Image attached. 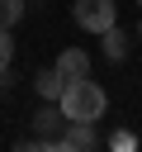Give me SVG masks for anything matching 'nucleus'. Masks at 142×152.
I'll list each match as a JSON object with an SVG mask.
<instances>
[{"mask_svg":"<svg viewBox=\"0 0 142 152\" xmlns=\"http://www.w3.org/2000/svg\"><path fill=\"white\" fill-rule=\"evenodd\" d=\"M57 109L66 114V124H95V119H104L109 95H104V86H99V81L80 76V81H66V90H62Z\"/></svg>","mask_w":142,"mask_h":152,"instance_id":"nucleus-1","label":"nucleus"},{"mask_svg":"<svg viewBox=\"0 0 142 152\" xmlns=\"http://www.w3.org/2000/svg\"><path fill=\"white\" fill-rule=\"evenodd\" d=\"M71 19L85 28V33H104L118 24V5L114 0H76L71 5Z\"/></svg>","mask_w":142,"mask_h":152,"instance_id":"nucleus-2","label":"nucleus"},{"mask_svg":"<svg viewBox=\"0 0 142 152\" xmlns=\"http://www.w3.org/2000/svg\"><path fill=\"white\" fill-rule=\"evenodd\" d=\"M28 124H33V138H38V142H52V138H62V128H66V114H62L52 100H43V109H38Z\"/></svg>","mask_w":142,"mask_h":152,"instance_id":"nucleus-3","label":"nucleus"},{"mask_svg":"<svg viewBox=\"0 0 142 152\" xmlns=\"http://www.w3.org/2000/svg\"><path fill=\"white\" fill-rule=\"evenodd\" d=\"M52 66L62 71V81H80V76H90V57H85L80 48H62Z\"/></svg>","mask_w":142,"mask_h":152,"instance_id":"nucleus-4","label":"nucleus"},{"mask_svg":"<svg viewBox=\"0 0 142 152\" xmlns=\"http://www.w3.org/2000/svg\"><path fill=\"white\" fill-rule=\"evenodd\" d=\"M33 90H38V100H62V90H66V81H62V71L57 66H43L38 76H33Z\"/></svg>","mask_w":142,"mask_h":152,"instance_id":"nucleus-5","label":"nucleus"},{"mask_svg":"<svg viewBox=\"0 0 142 152\" xmlns=\"http://www.w3.org/2000/svg\"><path fill=\"white\" fill-rule=\"evenodd\" d=\"M99 38H104V57H109V62H128V48H133V43H128V33H123L118 24L104 28Z\"/></svg>","mask_w":142,"mask_h":152,"instance_id":"nucleus-6","label":"nucleus"},{"mask_svg":"<svg viewBox=\"0 0 142 152\" xmlns=\"http://www.w3.org/2000/svg\"><path fill=\"white\" fill-rule=\"evenodd\" d=\"M62 138H66L71 147H80V152H90V147L99 142V138H95V124H66V128H62Z\"/></svg>","mask_w":142,"mask_h":152,"instance_id":"nucleus-7","label":"nucleus"},{"mask_svg":"<svg viewBox=\"0 0 142 152\" xmlns=\"http://www.w3.org/2000/svg\"><path fill=\"white\" fill-rule=\"evenodd\" d=\"M24 19V0H0V28H14Z\"/></svg>","mask_w":142,"mask_h":152,"instance_id":"nucleus-8","label":"nucleus"},{"mask_svg":"<svg viewBox=\"0 0 142 152\" xmlns=\"http://www.w3.org/2000/svg\"><path fill=\"white\" fill-rule=\"evenodd\" d=\"M109 147H114V152H137V138H133L128 128H118V133L109 138Z\"/></svg>","mask_w":142,"mask_h":152,"instance_id":"nucleus-9","label":"nucleus"},{"mask_svg":"<svg viewBox=\"0 0 142 152\" xmlns=\"http://www.w3.org/2000/svg\"><path fill=\"white\" fill-rule=\"evenodd\" d=\"M0 66H14V43H9V28H0Z\"/></svg>","mask_w":142,"mask_h":152,"instance_id":"nucleus-10","label":"nucleus"},{"mask_svg":"<svg viewBox=\"0 0 142 152\" xmlns=\"http://www.w3.org/2000/svg\"><path fill=\"white\" fill-rule=\"evenodd\" d=\"M38 147H43V152H80V147H71L66 138H52V142H38Z\"/></svg>","mask_w":142,"mask_h":152,"instance_id":"nucleus-11","label":"nucleus"},{"mask_svg":"<svg viewBox=\"0 0 142 152\" xmlns=\"http://www.w3.org/2000/svg\"><path fill=\"white\" fill-rule=\"evenodd\" d=\"M9 152H43V147H38V138H33V142H14Z\"/></svg>","mask_w":142,"mask_h":152,"instance_id":"nucleus-12","label":"nucleus"},{"mask_svg":"<svg viewBox=\"0 0 142 152\" xmlns=\"http://www.w3.org/2000/svg\"><path fill=\"white\" fill-rule=\"evenodd\" d=\"M137 38H142V28H137Z\"/></svg>","mask_w":142,"mask_h":152,"instance_id":"nucleus-13","label":"nucleus"},{"mask_svg":"<svg viewBox=\"0 0 142 152\" xmlns=\"http://www.w3.org/2000/svg\"><path fill=\"white\" fill-rule=\"evenodd\" d=\"M137 5H142V0H137Z\"/></svg>","mask_w":142,"mask_h":152,"instance_id":"nucleus-14","label":"nucleus"}]
</instances>
